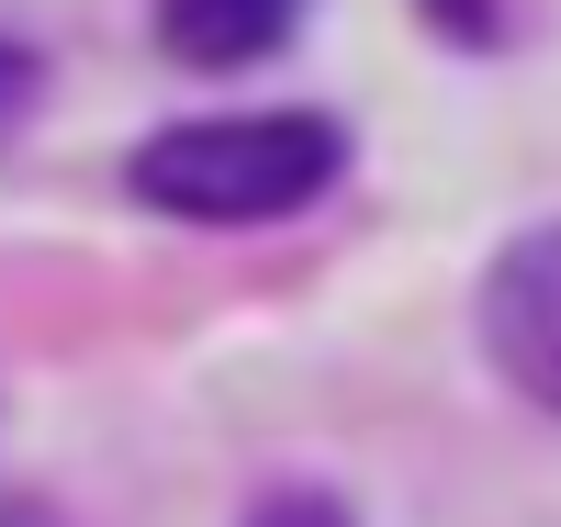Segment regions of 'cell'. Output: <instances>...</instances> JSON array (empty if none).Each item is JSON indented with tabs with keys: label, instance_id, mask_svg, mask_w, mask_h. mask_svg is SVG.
Listing matches in <instances>:
<instances>
[{
	"label": "cell",
	"instance_id": "obj_1",
	"mask_svg": "<svg viewBox=\"0 0 561 527\" xmlns=\"http://www.w3.org/2000/svg\"><path fill=\"white\" fill-rule=\"evenodd\" d=\"M348 135L325 113H214V124H169L135 147V203H158L180 225H270L304 214L314 191H337Z\"/></svg>",
	"mask_w": 561,
	"mask_h": 527
},
{
	"label": "cell",
	"instance_id": "obj_2",
	"mask_svg": "<svg viewBox=\"0 0 561 527\" xmlns=\"http://www.w3.org/2000/svg\"><path fill=\"white\" fill-rule=\"evenodd\" d=\"M483 359L539 415H561V225H528V236L494 248V270H483Z\"/></svg>",
	"mask_w": 561,
	"mask_h": 527
},
{
	"label": "cell",
	"instance_id": "obj_3",
	"mask_svg": "<svg viewBox=\"0 0 561 527\" xmlns=\"http://www.w3.org/2000/svg\"><path fill=\"white\" fill-rule=\"evenodd\" d=\"M158 45L192 57V68H248V57H280V45H293V12H280V0H180L158 23Z\"/></svg>",
	"mask_w": 561,
	"mask_h": 527
},
{
	"label": "cell",
	"instance_id": "obj_4",
	"mask_svg": "<svg viewBox=\"0 0 561 527\" xmlns=\"http://www.w3.org/2000/svg\"><path fill=\"white\" fill-rule=\"evenodd\" d=\"M248 527H348V505H337V494H314V483H280V494L248 505Z\"/></svg>",
	"mask_w": 561,
	"mask_h": 527
},
{
	"label": "cell",
	"instance_id": "obj_5",
	"mask_svg": "<svg viewBox=\"0 0 561 527\" xmlns=\"http://www.w3.org/2000/svg\"><path fill=\"white\" fill-rule=\"evenodd\" d=\"M34 90H45V57L0 34V124H12V113H34Z\"/></svg>",
	"mask_w": 561,
	"mask_h": 527
}]
</instances>
